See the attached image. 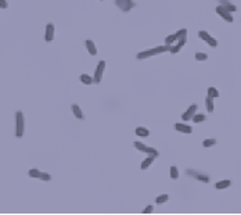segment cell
Masks as SVG:
<instances>
[{"label": "cell", "mask_w": 241, "mask_h": 215, "mask_svg": "<svg viewBox=\"0 0 241 215\" xmlns=\"http://www.w3.org/2000/svg\"><path fill=\"white\" fill-rule=\"evenodd\" d=\"M169 50H171V46H168V44H165V46H158V47H154V49L141 51V53L137 54V59L139 60L148 59L151 56H155V54H159V53H165V51H169Z\"/></svg>", "instance_id": "obj_1"}, {"label": "cell", "mask_w": 241, "mask_h": 215, "mask_svg": "<svg viewBox=\"0 0 241 215\" xmlns=\"http://www.w3.org/2000/svg\"><path fill=\"white\" fill-rule=\"evenodd\" d=\"M24 129H25L24 114H22V111H17V113H15V136L22 137Z\"/></svg>", "instance_id": "obj_2"}, {"label": "cell", "mask_w": 241, "mask_h": 215, "mask_svg": "<svg viewBox=\"0 0 241 215\" xmlns=\"http://www.w3.org/2000/svg\"><path fill=\"white\" fill-rule=\"evenodd\" d=\"M104 69H105V61H104V60H101V61L98 63V65L96 67L94 79H93V82H96V83H100V82H101V78H103V74H104Z\"/></svg>", "instance_id": "obj_3"}, {"label": "cell", "mask_w": 241, "mask_h": 215, "mask_svg": "<svg viewBox=\"0 0 241 215\" xmlns=\"http://www.w3.org/2000/svg\"><path fill=\"white\" fill-rule=\"evenodd\" d=\"M115 4L118 6V8H121V10L125 11V13L132 10V8L134 7V2H132V0H117Z\"/></svg>", "instance_id": "obj_4"}, {"label": "cell", "mask_w": 241, "mask_h": 215, "mask_svg": "<svg viewBox=\"0 0 241 215\" xmlns=\"http://www.w3.org/2000/svg\"><path fill=\"white\" fill-rule=\"evenodd\" d=\"M187 175H190L191 178H195V179H198V181L204 182V183H208V182H209V176L202 174V172L194 171V169H187Z\"/></svg>", "instance_id": "obj_5"}, {"label": "cell", "mask_w": 241, "mask_h": 215, "mask_svg": "<svg viewBox=\"0 0 241 215\" xmlns=\"http://www.w3.org/2000/svg\"><path fill=\"white\" fill-rule=\"evenodd\" d=\"M198 36H200L202 40L207 42V43L209 44V46H212V47H216V46H218V40H216V39H213L212 36H209V33H208V32L200 31V32H198Z\"/></svg>", "instance_id": "obj_6"}, {"label": "cell", "mask_w": 241, "mask_h": 215, "mask_svg": "<svg viewBox=\"0 0 241 215\" xmlns=\"http://www.w3.org/2000/svg\"><path fill=\"white\" fill-rule=\"evenodd\" d=\"M197 108H198V105H197V104H191L190 107L187 108V111L182 114V120H184V121L191 120V118L194 117V114H195V111H197Z\"/></svg>", "instance_id": "obj_7"}, {"label": "cell", "mask_w": 241, "mask_h": 215, "mask_svg": "<svg viewBox=\"0 0 241 215\" xmlns=\"http://www.w3.org/2000/svg\"><path fill=\"white\" fill-rule=\"evenodd\" d=\"M216 13L220 15L222 18H223V20H226L227 22H233V15H231L229 11H226V10H224L223 7L218 6V7H216Z\"/></svg>", "instance_id": "obj_8"}, {"label": "cell", "mask_w": 241, "mask_h": 215, "mask_svg": "<svg viewBox=\"0 0 241 215\" xmlns=\"http://www.w3.org/2000/svg\"><path fill=\"white\" fill-rule=\"evenodd\" d=\"M44 39H46V42H51L54 39V25L51 22L46 25V36H44Z\"/></svg>", "instance_id": "obj_9"}, {"label": "cell", "mask_w": 241, "mask_h": 215, "mask_svg": "<svg viewBox=\"0 0 241 215\" xmlns=\"http://www.w3.org/2000/svg\"><path fill=\"white\" fill-rule=\"evenodd\" d=\"M175 129L178 131V132H182V133H191L193 132L190 125H186V124H176Z\"/></svg>", "instance_id": "obj_10"}, {"label": "cell", "mask_w": 241, "mask_h": 215, "mask_svg": "<svg viewBox=\"0 0 241 215\" xmlns=\"http://www.w3.org/2000/svg\"><path fill=\"white\" fill-rule=\"evenodd\" d=\"M219 6H220V7H223L226 11H229L230 14L237 10V7H236V6H234V4H231V3H229V2H220V4H219Z\"/></svg>", "instance_id": "obj_11"}, {"label": "cell", "mask_w": 241, "mask_h": 215, "mask_svg": "<svg viewBox=\"0 0 241 215\" xmlns=\"http://www.w3.org/2000/svg\"><path fill=\"white\" fill-rule=\"evenodd\" d=\"M71 110H72L73 115H75L78 120H82V118H83V113H82V110H80V107L78 104H72V105H71Z\"/></svg>", "instance_id": "obj_12"}, {"label": "cell", "mask_w": 241, "mask_h": 215, "mask_svg": "<svg viewBox=\"0 0 241 215\" xmlns=\"http://www.w3.org/2000/svg\"><path fill=\"white\" fill-rule=\"evenodd\" d=\"M85 44H86V47H88L89 53H90L92 56H96V54H97V47H96V44L93 43L92 40H86Z\"/></svg>", "instance_id": "obj_13"}, {"label": "cell", "mask_w": 241, "mask_h": 215, "mask_svg": "<svg viewBox=\"0 0 241 215\" xmlns=\"http://www.w3.org/2000/svg\"><path fill=\"white\" fill-rule=\"evenodd\" d=\"M136 135L140 137H147L150 135V131L144 126H139V128H136Z\"/></svg>", "instance_id": "obj_14"}, {"label": "cell", "mask_w": 241, "mask_h": 215, "mask_svg": "<svg viewBox=\"0 0 241 215\" xmlns=\"http://www.w3.org/2000/svg\"><path fill=\"white\" fill-rule=\"evenodd\" d=\"M144 153H147V154H148V157H153V158H157V157L159 156L158 150H157V149H154V147H148V146L146 147Z\"/></svg>", "instance_id": "obj_15"}, {"label": "cell", "mask_w": 241, "mask_h": 215, "mask_svg": "<svg viewBox=\"0 0 241 215\" xmlns=\"http://www.w3.org/2000/svg\"><path fill=\"white\" fill-rule=\"evenodd\" d=\"M231 185V182L230 181H220V182H218L216 183V189L218 190H222V189H226V187H229V186Z\"/></svg>", "instance_id": "obj_16"}, {"label": "cell", "mask_w": 241, "mask_h": 215, "mask_svg": "<svg viewBox=\"0 0 241 215\" xmlns=\"http://www.w3.org/2000/svg\"><path fill=\"white\" fill-rule=\"evenodd\" d=\"M80 82L85 83V85H92V83H93V79L88 75V74H82V75H80Z\"/></svg>", "instance_id": "obj_17"}, {"label": "cell", "mask_w": 241, "mask_h": 215, "mask_svg": "<svg viewBox=\"0 0 241 215\" xmlns=\"http://www.w3.org/2000/svg\"><path fill=\"white\" fill-rule=\"evenodd\" d=\"M153 161H154V158H153V157H147V158L144 160L143 162H141L140 168H141V169H147V168H148V166H150L151 164H153Z\"/></svg>", "instance_id": "obj_18"}, {"label": "cell", "mask_w": 241, "mask_h": 215, "mask_svg": "<svg viewBox=\"0 0 241 215\" xmlns=\"http://www.w3.org/2000/svg\"><path fill=\"white\" fill-rule=\"evenodd\" d=\"M208 97H211V99H216V97H219V92H218V89H215V88H208Z\"/></svg>", "instance_id": "obj_19"}, {"label": "cell", "mask_w": 241, "mask_h": 215, "mask_svg": "<svg viewBox=\"0 0 241 215\" xmlns=\"http://www.w3.org/2000/svg\"><path fill=\"white\" fill-rule=\"evenodd\" d=\"M205 105H207V110L209 111V113H212V111H213V99H211V97L205 99Z\"/></svg>", "instance_id": "obj_20"}, {"label": "cell", "mask_w": 241, "mask_h": 215, "mask_svg": "<svg viewBox=\"0 0 241 215\" xmlns=\"http://www.w3.org/2000/svg\"><path fill=\"white\" fill-rule=\"evenodd\" d=\"M168 198H169L168 194H161V196H158V197H157L155 203H157V204H163V203H166V201H168Z\"/></svg>", "instance_id": "obj_21"}, {"label": "cell", "mask_w": 241, "mask_h": 215, "mask_svg": "<svg viewBox=\"0 0 241 215\" xmlns=\"http://www.w3.org/2000/svg\"><path fill=\"white\" fill-rule=\"evenodd\" d=\"M191 120L194 121L195 124H200L202 121H205V115L204 114H194V117H193Z\"/></svg>", "instance_id": "obj_22"}, {"label": "cell", "mask_w": 241, "mask_h": 215, "mask_svg": "<svg viewBox=\"0 0 241 215\" xmlns=\"http://www.w3.org/2000/svg\"><path fill=\"white\" fill-rule=\"evenodd\" d=\"M176 40H178V36H176V33H175V35H169V36H166V39H165V42H166V44H168V46H171L173 42H176Z\"/></svg>", "instance_id": "obj_23"}, {"label": "cell", "mask_w": 241, "mask_h": 215, "mask_svg": "<svg viewBox=\"0 0 241 215\" xmlns=\"http://www.w3.org/2000/svg\"><path fill=\"white\" fill-rule=\"evenodd\" d=\"M215 144H216V140L215 139H205L202 142V146L204 147H211V146H215Z\"/></svg>", "instance_id": "obj_24"}, {"label": "cell", "mask_w": 241, "mask_h": 215, "mask_svg": "<svg viewBox=\"0 0 241 215\" xmlns=\"http://www.w3.org/2000/svg\"><path fill=\"white\" fill-rule=\"evenodd\" d=\"M171 178L172 179H178L179 178V169L176 166H171Z\"/></svg>", "instance_id": "obj_25"}, {"label": "cell", "mask_w": 241, "mask_h": 215, "mask_svg": "<svg viewBox=\"0 0 241 215\" xmlns=\"http://www.w3.org/2000/svg\"><path fill=\"white\" fill-rule=\"evenodd\" d=\"M28 175L31 176V178H39L40 176V171L39 169H29V172H28Z\"/></svg>", "instance_id": "obj_26"}, {"label": "cell", "mask_w": 241, "mask_h": 215, "mask_svg": "<svg viewBox=\"0 0 241 215\" xmlns=\"http://www.w3.org/2000/svg\"><path fill=\"white\" fill-rule=\"evenodd\" d=\"M208 56L205 53H195V60L197 61H204V60H207Z\"/></svg>", "instance_id": "obj_27"}, {"label": "cell", "mask_w": 241, "mask_h": 215, "mask_svg": "<svg viewBox=\"0 0 241 215\" xmlns=\"http://www.w3.org/2000/svg\"><path fill=\"white\" fill-rule=\"evenodd\" d=\"M134 147H136L137 150H140V151H143L144 153V150H146V144H143V143H140V142H134Z\"/></svg>", "instance_id": "obj_28"}, {"label": "cell", "mask_w": 241, "mask_h": 215, "mask_svg": "<svg viewBox=\"0 0 241 215\" xmlns=\"http://www.w3.org/2000/svg\"><path fill=\"white\" fill-rule=\"evenodd\" d=\"M39 179H42V181H50L51 179V176L50 174H47V172H40V176H39Z\"/></svg>", "instance_id": "obj_29"}, {"label": "cell", "mask_w": 241, "mask_h": 215, "mask_svg": "<svg viewBox=\"0 0 241 215\" xmlns=\"http://www.w3.org/2000/svg\"><path fill=\"white\" fill-rule=\"evenodd\" d=\"M153 211H154V207H153V205H147V207L144 208L143 212H144V214H150V212H153Z\"/></svg>", "instance_id": "obj_30"}, {"label": "cell", "mask_w": 241, "mask_h": 215, "mask_svg": "<svg viewBox=\"0 0 241 215\" xmlns=\"http://www.w3.org/2000/svg\"><path fill=\"white\" fill-rule=\"evenodd\" d=\"M8 3L6 2V0H0V8H7Z\"/></svg>", "instance_id": "obj_31"}]
</instances>
